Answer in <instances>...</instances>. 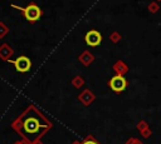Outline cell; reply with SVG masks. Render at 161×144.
I'll use <instances>...</instances> for the list:
<instances>
[{
  "mask_svg": "<svg viewBox=\"0 0 161 144\" xmlns=\"http://www.w3.org/2000/svg\"><path fill=\"white\" fill-rule=\"evenodd\" d=\"M83 144H97L94 140H92V139H88V140H86Z\"/></svg>",
  "mask_w": 161,
  "mask_h": 144,
  "instance_id": "6",
  "label": "cell"
},
{
  "mask_svg": "<svg viewBox=\"0 0 161 144\" xmlns=\"http://www.w3.org/2000/svg\"><path fill=\"white\" fill-rule=\"evenodd\" d=\"M11 63L14 64L16 71H19V73H26V71L30 70V66H31L30 59H29L28 56H25V55H21V56H19V58H16V59L13 60Z\"/></svg>",
  "mask_w": 161,
  "mask_h": 144,
  "instance_id": "3",
  "label": "cell"
},
{
  "mask_svg": "<svg viewBox=\"0 0 161 144\" xmlns=\"http://www.w3.org/2000/svg\"><path fill=\"white\" fill-rule=\"evenodd\" d=\"M15 144H21V143H19V141H18V143H15Z\"/></svg>",
  "mask_w": 161,
  "mask_h": 144,
  "instance_id": "7",
  "label": "cell"
},
{
  "mask_svg": "<svg viewBox=\"0 0 161 144\" xmlns=\"http://www.w3.org/2000/svg\"><path fill=\"white\" fill-rule=\"evenodd\" d=\"M11 6L15 8V9H19L20 11H23L24 18H25L28 21H30V23H34V21L39 20L40 16H42V10H40V8H39L36 4H34V3L29 4V5L25 6V8H21V6H18V5H11Z\"/></svg>",
  "mask_w": 161,
  "mask_h": 144,
  "instance_id": "2",
  "label": "cell"
},
{
  "mask_svg": "<svg viewBox=\"0 0 161 144\" xmlns=\"http://www.w3.org/2000/svg\"><path fill=\"white\" fill-rule=\"evenodd\" d=\"M102 41V36L97 30H91L86 34V43L89 46H97Z\"/></svg>",
  "mask_w": 161,
  "mask_h": 144,
  "instance_id": "5",
  "label": "cell"
},
{
  "mask_svg": "<svg viewBox=\"0 0 161 144\" xmlns=\"http://www.w3.org/2000/svg\"><path fill=\"white\" fill-rule=\"evenodd\" d=\"M48 123L43 119V116L39 113H34L31 109L25 111L16 121L13 123V128L16 129V131L28 141L36 140L44 130L48 129Z\"/></svg>",
  "mask_w": 161,
  "mask_h": 144,
  "instance_id": "1",
  "label": "cell"
},
{
  "mask_svg": "<svg viewBox=\"0 0 161 144\" xmlns=\"http://www.w3.org/2000/svg\"><path fill=\"white\" fill-rule=\"evenodd\" d=\"M126 85H127V81L126 79L122 76V75H114L111 80H109V86L113 91H123L126 89Z\"/></svg>",
  "mask_w": 161,
  "mask_h": 144,
  "instance_id": "4",
  "label": "cell"
}]
</instances>
